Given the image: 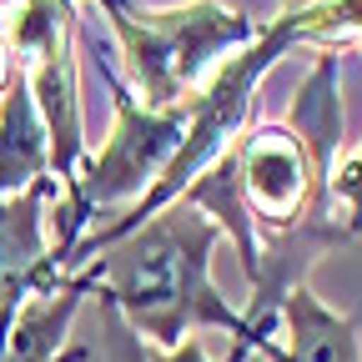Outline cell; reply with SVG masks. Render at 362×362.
I'll list each match as a JSON object with an SVG mask.
<instances>
[{"label":"cell","mask_w":362,"mask_h":362,"mask_svg":"<svg viewBox=\"0 0 362 362\" xmlns=\"http://www.w3.org/2000/svg\"><path fill=\"white\" fill-rule=\"evenodd\" d=\"M342 141L337 56L322 51L307 86L292 96L287 121H262L226 146L176 202L206 211L237 242L242 272H257V247L267 237L297 232L307 221H332V156Z\"/></svg>","instance_id":"1"},{"label":"cell","mask_w":362,"mask_h":362,"mask_svg":"<svg viewBox=\"0 0 362 362\" xmlns=\"http://www.w3.org/2000/svg\"><path fill=\"white\" fill-rule=\"evenodd\" d=\"M216 242L221 226L206 211H197L192 202H171L131 237L106 247L101 297L116 302V312L161 352L181 347L197 327H221L247 342V317L226 307V297L211 282Z\"/></svg>","instance_id":"2"},{"label":"cell","mask_w":362,"mask_h":362,"mask_svg":"<svg viewBox=\"0 0 362 362\" xmlns=\"http://www.w3.org/2000/svg\"><path fill=\"white\" fill-rule=\"evenodd\" d=\"M106 21L121 35L126 66L141 86V106L171 111L197 96V81L226 56L247 51L262 35L247 16L226 11L221 0H192V6H166L146 11L131 0H106Z\"/></svg>","instance_id":"3"},{"label":"cell","mask_w":362,"mask_h":362,"mask_svg":"<svg viewBox=\"0 0 362 362\" xmlns=\"http://www.w3.org/2000/svg\"><path fill=\"white\" fill-rule=\"evenodd\" d=\"M111 96H116V131L101 156L81 161L76 181H66V206H61V226H56V247L51 257L61 262V272L71 277V252L81 247V226L96 216L101 206L111 202H126V197H146L161 171L171 166V156L181 151V136H187V106H171V111H151L136 101V90L111 71L101 66Z\"/></svg>","instance_id":"4"},{"label":"cell","mask_w":362,"mask_h":362,"mask_svg":"<svg viewBox=\"0 0 362 362\" xmlns=\"http://www.w3.org/2000/svg\"><path fill=\"white\" fill-rule=\"evenodd\" d=\"M101 282H106L101 262H90L86 272H71L66 282H56L51 292H35V297L16 312L0 362H86L81 347L61 352V342H66V332H71V317H76L81 297H90Z\"/></svg>","instance_id":"5"},{"label":"cell","mask_w":362,"mask_h":362,"mask_svg":"<svg viewBox=\"0 0 362 362\" xmlns=\"http://www.w3.org/2000/svg\"><path fill=\"white\" fill-rule=\"evenodd\" d=\"M282 327H287V342L272 337L257 347L267 362H362V347H357L362 317H342V312L322 307L307 282H297L287 292Z\"/></svg>","instance_id":"6"},{"label":"cell","mask_w":362,"mask_h":362,"mask_svg":"<svg viewBox=\"0 0 362 362\" xmlns=\"http://www.w3.org/2000/svg\"><path fill=\"white\" fill-rule=\"evenodd\" d=\"M40 176H51V131L25 76L16 71L11 86L0 90V202L21 197Z\"/></svg>","instance_id":"7"},{"label":"cell","mask_w":362,"mask_h":362,"mask_svg":"<svg viewBox=\"0 0 362 362\" xmlns=\"http://www.w3.org/2000/svg\"><path fill=\"white\" fill-rule=\"evenodd\" d=\"M96 297H101V287H96ZM101 342H106V362H211L197 337H187V342L171 347V352L151 347V342L116 312V302H106V297H101ZM247 357H252V352L232 342V357H226V362H247Z\"/></svg>","instance_id":"8"},{"label":"cell","mask_w":362,"mask_h":362,"mask_svg":"<svg viewBox=\"0 0 362 362\" xmlns=\"http://www.w3.org/2000/svg\"><path fill=\"white\" fill-rule=\"evenodd\" d=\"M347 206V232H362V151L342 166H332V206Z\"/></svg>","instance_id":"9"},{"label":"cell","mask_w":362,"mask_h":362,"mask_svg":"<svg viewBox=\"0 0 362 362\" xmlns=\"http://www.w3.org/2000/svg\"><path fill=\"white\" fill-rule=\"evenodd\" d=\"M0 352H6V342H0Z\"/></svg>","instance_id":"10"},{"label":"cell","mask_w":362,"mask_h":362,"mask_svg":"<svg viewBox=\"0 0 362 362\" xmlns=\"http://www.w3.org/2000/svg\"><path fill=\"white\" fill-rule=\"evenodd\" d=\"M96 6H106V0H96Z\"/></svg>","instance_id":"11"}]
</instances>
